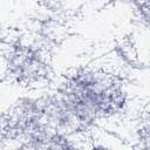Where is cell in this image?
<instances>
[{
  "instance_id": "obj_1",
  "label": "cell",
  "mask_w": 150,
  "mask_h": 150,
  "mask_svg": "<svg viewBox=\"0 0 150 150\" xmlns=\"http://www.w3.org/2000/svg\"><path fill=\"white\" fill-rule=\"evenodd\" d=\"M57 93L83 129L123 104V93L117 80L97 69H81L69 75Z\"/></svg>"
}]
</instances>
